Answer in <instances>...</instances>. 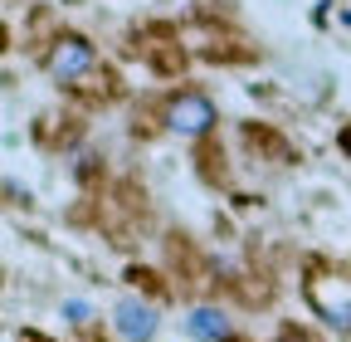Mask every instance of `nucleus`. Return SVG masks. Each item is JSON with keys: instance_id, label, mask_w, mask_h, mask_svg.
<instances>
[{"instance_id": "1", "label": "nucleus", "mask_w": 351, "mask_h": 342, "mask_svg": "<svg viewBox=\"0 0 351 342\" xmlns=\"http://www.w3.org/2000/svg\"><path fill=\"white\" fill-rule=\"evenodd\" d=\"M44 69H49L54 83H73V78H83L88 69H93V45L78 39V34H64V39H54V49H49V59H44Z\"/></svg>"}, {"instance_id": "2", "label": "nucleus", "mask_w": 351, "mask_h": 342, "mask_svg": "<svg viewBox=\"0 0 351 342\" xmlns=\"http://www.w3.org/2000/svg\"><path fill=\"white\" fill-rule=\"evenodd\" d=\"M307 298H313V308L332 328L351 332V284L346 279H313V284H307Z\"/></svg>"}, {"instance_id": "3", "label": "nucleus", "mask_w": 351, "mask_h": 342, "mask_svg": "<svg viewBox=\"0 0 351 342\" xmlns=\"http://www.w3.org/2000/svg\"><path fill=\"white\" fill-rule=\"evenodd\" d=\"M166 122H171V133H181V137H200V133L215 127V103L205 93H181V98H171Z\"/></svg>"}, {"instance_id": "4", "label": "nucleus", "mask_w": 351, "mask_h": 342, "mask_svg": "<svg viewBox=\"0 0 351 342\" xmlns=\"http://www.w3.org/2000/svg\"><path fill=\"white\" fill-rule=\"evenodd\" d=\"M112 323H117V332L127 337V342H152L156 337V308L152 304H142V298H122L117 304V313H112Z\"/></svg>"}, {"instance_id": "5", "label": "nucleus", "mask_w": 351, "mask_h": 342, "mask_svg": "<svg viewBox=\"0 0 351 342\" xmlns=\"http://www.w3.org/2000/svg\"><path fill=\"white\" fill-rule=\"evenodd\" d=\"M186 332L200 337V342H230V318L219 313V308H195L186 318Z\"/></svg>"}, {"instance_id": "6", "label": "nucleus", "mask_w": 351, "mask_h": 342, "mask_svg": "<svg viewBox=\"0 0 351 342\" xmlns=\"http://www.w3.org/2000/svg\"><path fill=\"white\" fill-rule=\"evenodd\" d=\"M64 313H69L73 323H88V304H78V298H69V304H64Z\"/></svg>"}]
</instances>
